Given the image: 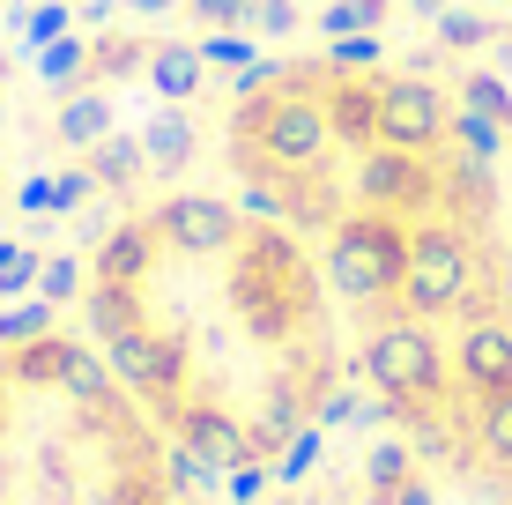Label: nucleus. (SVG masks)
Wrapping results in <instances>:
<instances>
[{"mask_svg":"<svg viewBox=\"0 0 512 505\" xmlns=\"http://www.w3.org/2000/svg\"><path fill=\"white\" fill-rule=\"evenodd\" d=\"M238 305H245V327H253L260 342H282L290 327H305L312 312V283H305V260L297 246H282V238H253V246L238 253Z\"/></svg>","mask_w":512,"mask_h":505,"instance_id":"f257e3e1","label":"nucleus"},{"mask_svg":"<svg viewBox=\"0 0 512 505\" xmlns=\"http://www.w3.org/2000/svg\"><path fill=\"white\" fill-rule=\"evenodd\" d=\"M364 379H372L394 409H431V402H446V387H453L446 350L431 342L423 320H386L379 335L364 342Z\"/></svg>","mask_w":512,"mask_h":505,"instance_id":"f03ea898","label":"nucleus"},{"mask_svg":"<svg viewBox=\"0 0 512 505\" xmlns=\"http://www.w3.org/2000/svg\"><path fill=\"white\" fill-rule=\"evenodd\" d=\"M401 268H409V231L394 216H349L327 246V283L342 298H394L401 290Z\"/></svg>","mask_w":512,"mask_h":505,"instance_id":"7ed1b4c3","label":"nucleus"},{"mask_svg":"<svg viewBox=\"0 0 512 505\" xmlns=\"http://www.w3.org/2000/svg\"><path fill=\"white\" fill-rule=\"evenodd\" d=\"M475 290V253L468 238L453 231V223H423V231H409V268H401V290L394 298L416 312V320H431V312H453L468 305Z\"/></svg>","mask_w":512,"mask_h":505,"instance_id":"20e7f679","label":"nucleus"},{"mask_svg":"<svg viewBox=\"0 0 512 505\" xmlns=\"http://www.w3.org/2000/svg\"><path fill=\"white\" fill-rule=\"evenodd\" d=\"M260 156L282 171H312V164H327V149H334V127H327V104L320 97H297V90H282L260 104Z\"/></svg>","mask_w":512,"mask_h":505,"instance_id":"39448f33","label":"nucleus"},{"mask_svg":"<svg viewBox=\"0 0 512 505\" xmlns=\"http://www.w3.org/2000/svg\"><path fill=\"white\" fill-rule=\"evenodd\" d=\"M379 142L386 149H409V156H431L438 142H453V104L438 97L423 75L379 82Z\"/></svg>","mask_w":512,"mask_h":505,"instance_id":"423d86ee","label":"nucleus"},{"mask_svg":"<svg viewBox=\"0 0 512 505\" xmlns=\"http://www.w3.org/2000/svg\"><path fill=\"white\" fill-rule=\"evenodd\" d=\"M357 194L379 208V216H423L438 194H446V179L431 171V156H409V149H372L357 164Z\"/></svg>","mask_w":512,"mask_h":505,"instance_id":"0eeeda50","label":"nucleus"},{"mask_svg":"<svg viewBox=\"0 0 512 505\" xmlns=\"http://www.w3.org/2000/svg\"><path fill=\"white\" fill-rule=\"evenodd\" d=\"M156 238H164L171 253H193V260L238 253V208L216 201V194H171L156 208Z\"/></svg>","mask_w":512,"mask_h":505,"instance_id":"6e6552de","label":"nucleus"},{"mask_svg":"<svg viewBox=\"0 0 512 505\" xmlns=\"http://www.w3.org/2000/svg\"><path fill=\"white\" fill-rule=\"evenodd\" d=\"M453 379L490 402V394H512V320L505 312H475L461 327V350H453Z\"/></svg>","mask_w":512,"mask_h":505,"instance_id":"1a4fd4ad","label":"nucleus"},{"mask_svg":"<svg viewBox=\"0 0 512 505\" xmlns=\"http://www.w3.org/2000/svg\"><path fill=\"white\" fill-rule=\"evenodd\" d=\"M104 364H112V379H119V387H134V394H179V379H186L179 342L149 335V327L112 335V342H104Z\"/></svg>","mask_w":512,"mask_h":505,"instance_id":"9d476101","label":"nucleus"},{"mask_svg":"<svg viewBox=\"0 0 512 505\" xmlns=\"http://www.w3.org/2000/svg\"><path fill=\"white\" fill-rule=\"evenodd\" d=\"M171 431H179L186 446H201L208 461H223V468H245V461H260L253 431H245L238 416H223V409H179V416H171Z\"/></svg>","mask_w":512,"mask_h":505,"instance_id":"9b49d317","label":"nucleus"},{"mask_svg":"<svg viewBox=\"0 0 512 505\" xmlns=\"http://www.w3.org/2000/svg\"><path fill=\"white\" fill-rule=\"evenodd\" d=\"M327 127H334V142H349V149L379 142V90L372 82H342V90L327 97Z\"/></svg>","mask_w":512,"mask_h":505,"instance_id":"f8f14e48","label":"nucleus"},{"mask_svg":"<svg viewBox=\"0 0 512 505\" xmlns=\"http://www.w3.org/2000/svg\"><path fill=\"white\" fill-rule=\"evenodd\" d=\"M149 253H156V238L141 231V223H119V231H104V246H97V283H141L149 275Z\"/></svg>","mask_w":512,"mask_h":505,"instance_id":"ddd939ff","label":"nucleus"},{"mask_svg":"<svg viewBox=\"0 0 512 505\" xmlns=\"http://www.w3.org/2000/svg\"><path fill=\"white\" fill-rule=\"evenodd\" d=\"M52 134H60L67 149H97L104 134H112V97H104V90H67L60 119H52Z\"/></svg>","mask_w":512,"mask_h":505,"instance_id":"4468645a","label":"nucleus"},{"mask_svg":"<svg viewBox=\"0 0 512 505\" xmlns=\"http://www.w3.org/2000/svg\"><path fill=\"white\" fill-rule=\"evenodd\" d=\"M223 476H231L223 461H208L201 446H186L179 431H171V446H164V491H179V498H208V491H223Z\"/></svg>","mask_w":512,"mask_h":505,"instance_id":"2eb2a0df","label":"nucleus"},{"mask_svg":"<svg viewBox=\"0 0 512 505\" xmlns=\"http://www.w3.org/2000/svg\"><path fill=\"white\" fill-rule=\"evenodd\" d=\"M141 75L156 82V97H171V104H186L193 90H201V75H208V60H201V45H156L149 52V67Z\"/></svg>","mask_w":512,"mask_h":505,"instance_id":"dca6fc26","label":"nucleus"},{"mask_svg":"<svg viewBox=\"0 0 512 505\" xmlns=\"http://www.w3.org/2000/svg\"><path fill=\"white\" fill-rule=\"evenodd\" d=\"M141 156H149V171H179L193 164V119L171 104V112H156L149 127H141Z\"/></svg>","mask_w":512,"mask_h":505,"instance_id":"f3484780","label":"nucleus"},{"mask_svg":"<svg viewBox=\"0 0 512 505\" xmlns=\"http://www.w3.org/2000/svg\"><path fill=\"white\" fill-rule=\"evenodd\" d=\"M141 171H149V156H141V134H104V142L90 149V179L112 186V194H127Z\"/></svg>","mask_w":512,"mask_h":505,"instance_id":"a211bd4d","label":"nucleus"},{"mask_svg":"<svg viewBox=\"0 0 512 505\" xmlns=\"http://www.w3.org/2000/svg\"><path fill=\"white\" fill-rule=\"evenodd\" d=\"M475 454L498 468V476H512V394H490L475 409Z\"/></svg>","mask_w":512,"mask_h":505,"instance_id":"6ab92c4d","label":"nucleus"},{"mask_svg":"<svg viewBox=\"0 0 512 505\" xmlns=\"http://www.w3.org/2000/svg\"><path fill=\"white\" fill-rule=\"evenodd\" d=\"M60 387L75 394L82 409H104V402H112V387H119V379H112V364H104L97 350H67V364H60Z\"/></svg>","mask_w":512,"mask_h":505,"instance_id":"aec40b11","label":"nucleus"},{"mask_svg":"<svg viewBox=\"0 0 512 505\" xmlns=\"http://www.w3.org/2000/svg\"><path fill=\"white\" fill-rule=\"evenodd\" d=\"M90 327H97L104 342H112V335H127V327H141L134 290H127V283H90Z\"/></svg>","mask_w":512,"mask_h":505,"instance_id":"412c9836","label":"nucleus"},{"mask_svg":"<svg viewBox=\"0 0 512 505\" xmlns=\"http://www.w3.org/2000/svg\"><path fill=\"white\" fill-rule=\"evenodd\" d=\"M75 342H60V335H38V342H23V350H8L15 357V379H30V387H60V364Z\"/></svg>","mask_w":512,"mask_h":505,"instance_id":"4be33fe9","label":"nucleus"},{"mask_svg":"<svg viewBox=\"0 0 512 505\" xmlns=\"http://www.w3.org/2000/svg\"><path fill=\"white\" fill-rule=\"evenodd\" d=\"M379 23H386V0H327V15H320L327 38H372Z\"/></svg>","mask_w":512,"mask_h":505,"instance_id":"5701e85b","label":"nucleus"},{"mask_svg":"<svg viewBox=\"0 0 512 505\" xmlns=\"http://www.w3.org/2000/svg\"><path fill=\"white\" fill-rule=\"evenodd\" d=\"M82 67H90V45H82V38H52V45H38V75L52 82V90H75Z\"/></svg>","mask_w":512,"mask_h":505,"instance_id":"b1692460","label":"nucleus"},{"mask_svg":"<svg viewBox=\"0 0 512 505\" xmlns=\"http://www.w3.org/2000/svg\"><path fill=\"white\" fill-rule=\"evenodd\" d=\"M453 149H468V156H483V164H490V156L505 149V119L468 112V104H461V112H453Z\"/></svg>","mask_w":512,"mask_h":505,"instance_id":"393cba45","label":"nucleus"},{"mask_svg":"<svg viewBox=\"0 0 512 505\" xmlns=\"http://www.w3.org/2000/svg\"><path fill=\"white\" fill-rule=\"evenodd\" d=\"M38 268L45 260L23 246V238H0V298H23V290H38Z\"/></svg>","mask_w":512,"mask_h":505,"instance_id":"a878e982","label":"nucleus"},{"mask_svg":"<svg viewBox=\"0 0 512 505\" xmlns=\"http://www.w3.org/2000/svg\"><path fill=\"white\" fill-rule=\"evenodd\" d=\"M52 335V305H15V312H0V350H23V342H38Z\"/></svg>","mask_w":512,"mask_h":505,"instance_id":"bb28decb","label":"nucleus"},{"mask_svg":"<svg viewBox=\"0 0 512 505\" xmlns=\"http://www.w3.org/2000/svg\"><path fill=\"white\" fill-rule=\"evenodd\" d=\"M38 298H45V305L82 298V260H75V253H52L45 268H38Z\"/></svg>","mask_w":512,"mask_h":505,"instance_id":"cd10ccee","label":"nucleus"},{"mask_svg":"<svg viewBox=\"0 0 512 505\" xmlns=\"http://www.w3.org/2000/svg\"><path fill=\"white\" fill-rule=\"evenodd\" d=\"M67 23H75V8H67V0H38V8L23 15V38H30V45H52V38H67Z\"/></svg>","mask_w":512,"mask_h":505,"instance_id":"c85d7f7f","label":"nucleus"},{"mask_svg":"<svg viewBox=\"0 0 512 505\" xmlns=\"http://www.w3.org/2000/svg\"><path fill=\"white\" fill-rule=\"evenodd\" d=\"M364 476H372L379 491H401V483H409V446H401V439L372 446V461H364Z\"/></svg>","mask_w":512,"mask_h":505,"instance_id":"c756f323","label":"nucleus"},{"mask_svg":"<svg viewBox=\"0 0 512 505\" xmlns=\"http://www.w3.org/2000/svg\"><path fill=\"white\" fill-rule=\"evenodd\" d=\"M320 439H327V431H297V439H290V446L275 454V476H282V483H297V476H305L312 461H320Z\"/></svg>","mask_w":512,"mask_h":505,"instance_id":"7c9ffc66","label":"nucleus"},{"mask_svg":"<svg viewBox=\"0 0 512 505\" xmlns=\"http://www.w3.org/2000/svg\"><path fill=\"white\" fill-rule=\"evenodd\" d=\"M201 60L208 67H238V75H245V67H253V45H245L238 30H216V38H201Z\"/></svg>","mask_w":512,"mask_h":505,"instance_id":"2f4dec72","label":"nucleus"},{"mask_svg":"<svg viewBox=\"0 0 512 505\" xmlns=\"http://www.w3.org/2000/svg\"><path fill=\"white\" fill-rule=\"evenodd\" d=\"M438 38H446V45H483L490 23H483V15H468V8H446V15H438Z\"/></svg>","mask_w":512,"mask_h":505,"instance_id":"473e14b6","label":"nucleus"},{"mask_svg":"<svg viewBox=\"0 0 512 505\" xmlns=\"http://www.w3.org/2000/svg\"><path fill=\"white\" fill-rule=\"evenodd\" d=\"M379 60V38H334L327 45V67L334 75H349V67H372Z\"/></svg>","mask_w":512,"mask_h":505,"instance_id":"72a5a7b5","label":"nucleus"},{"mask_svg":"<svg viewBox=\"0 0 512 505\" xmlns=\"http://www.w3.org/2000/svg\"><path fill=\"white\" fill-rule=\"evenodd\" d=\"M193 15L208 30H238V23H253V0H193Z\"/></svg>","mask_w":512,"mask_h":505,"instance_id":"f704fd0d","label":"nucleus"},{"mask_svg":"<svg viewBox=\"0 0 512 505\" xmlns=\"http://www.w3.org/2000/svg\"><path fill=\"white\" fill-rule=\"evenodd\" d=\"M90 171H60V179H52V216H67V208H82V201H90Z\"/></svg>","mask_w":512,"mask_h":505,"instance_id":"c9c22d12","label":"nucleus"},{"mask_svg":"<svg viewBox=\"0 0 512 505\" xmlns=\"http://www.w3.org/2000/svg\"><path fill=\"white\" fill-rule=\"evenodd\" d=\"M253 23L268 30V38H290L297 30V0H253Z\"/></svg>","mask_w":512,"mask_h":505,"instance_id":"e433bc0d","label":"nucleus"},{"mask_svg":"<svg viewBox=\"0 0 512 505\" xmlns=\"http://www.w3.org/2000/svg\"><path fill=\"white\" fill-rule=\"evenodd\" d=\"M468 112H490V119H505V112H512V97H505L490 75H468Z\"/></svg>","mask_w":512,"mask_h":505,"instance_id":"4c0bfd02","label":"nucleus"},{"mask_svg":"<svg viewBox=\"0 0 512 505\" xmlns=\"http://www.w3.org/2000/svg\"><path fill=\"white\" fill-rule=\"evenodd\" d=\"M260 491H268V468H260V461H245V468H231V498H238V505H253Z\"/></svg>","mask_w":512,"mask_h":505,"instance_id":"58836bf2","label":"nucleus"},{"mask_svg":"<svg viewBox=\"0 0 512 505\" xmlns=\"http://www.w3.org/2000/svg\"><path fill=\"white\" fill-rule=\"evenodd\" d=\"M104 505H164V483H149V476H134V483H119Z\"/></svg>","mask_w":512,"mask_h":505,"instance_id":"ea45409f","label":"nucleus"},{"mask_svg":"<svg viewBox=\"0 0 512 505\" xmlns=\"http://www.w3.org/2000/svg\"><path fill=\"white\" fill-rule=\"evenodd\" d=\"M97 60L112 67V75H127V67H149V52H141V45H104Z\"/></svg>","mask_w":512,"mask_h":505,"instance_id":"a19ab883","label":"nucleus"},{"mask_svg":"<svg viewBox=\"0 0 512 505\" xmlns=\"http://www.w3.org/2000/svg\"><path fill=\"white\" fill-rule=\"evenodd\" d=\"M15 201H23V208H30V216H52V179H30V186H23V194H15Z\"/></svg>","mask_w":512,"mask_h":505,"instance_id":"79ce46f5","label":"nucleus"},{"mask_svg":"<svg viewBox=\"0 0 512 505\" xmlns=\"http://www.w3.org/2000/svg\"><path fill=\"white\" fill-rule=\"evenodd\" d=\"M245 208H253V216H282V194H268V186H253V194H245Z\"/></svg>","mask_w":512,"mask_h":505,"instance_id":"37998d69","label":"nucleus"},{"mask_svg":"<svg viewBox=\"0 0 512 505\" xmlns=\"http://www.w3.org/2000/svg\"><path fill=\"white\" fill-rule=\"evenodd\" d=\"M386 498H394V505H431V491H423V483L409 476V483H401V491H386Z\"/></svg>","mask_w":512,"mask_h":505,"instance_id":"c03bdc74","label":"nucleus"},{"mask_svg":"<svg viewBox=\"0 0 512 505\" xmlns=\"http://www.w3.org/2000/svg\"><path fill=\"white\" fill-rule=\"evenodd\" d=\"M75 15H82V23H112V0H82Z\"/></svg>","mask_w":512,"mask_h":505,"instance_id":"a18cd8bd","label":"nucleus"},{"mask_svg":"<svg viewBox=\"0 0 512 505\" xmlns=\"http://www.w3.org/2000/svg\"><path fill=\"white\" fill-rule=\"evenodd\" d=\"M127 8H134V15H171L179 0H127Z\"/></svg>","mask_w":512,"mask_h":505,"instance_id":"49530a36","label":"nucleus"},{"mask_svg":"<svg viewBox=\"0 0 512 505\" xmlns=\"http://www.w3.org/2000/svg\"><path fill=\"white\" fill-rule=\"evenodd\" d=\"M0 505H8V468H0Z\"/></svg>","mask_w":512,"mask_h":505,"instance_id":"de8ad7c7","label":"nucleus"},{"mask_svg":"<svg viewBox=\"0 0 512 505\" xmlns=\"http://www.w3.org/2000/svg\"><path fill=\"white\" fill-rule=\"evenodd\" d=\"M0 127H8V112H0Z\"/></svg>","mask_w":512,"mask_h":505,"instance_id":"09e8293b","label":"nucleus"},{"mask_svg":"<svg viewBox=\"0 0 512 505\" xmlns=\"http://www.w3.org/2000/svg\"><path fill=\"white\" fill-rule=\"evenodd\" d=\"M0 416H8V402H0Z\"/></svg>","mask_w":512,"mask_h":505,"instance_id":"8fccbe9b","label":"nucleus"}]
</instances>
